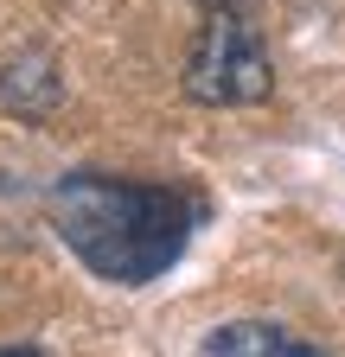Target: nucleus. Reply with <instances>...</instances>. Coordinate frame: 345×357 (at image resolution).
<instances>
[{
	"instance_id": "nucleus-1",
	"label": "nucleus",
	"mask_w": 345,
	"mask_h": 357,
	"mask_svg": "<svg viewBox=\"0 0 345 357\" xmlns=\"http://www.w3.org/2000/svg\"><path fill=\"white\" fill-rule=\"evenodd\" d=\"M205 204L179 185L115 172H64L52 185V230L64 249L115 287H147L186 255Z\"/></svg>"
},
{
	"instance_id": "nucleus-2",
	"label": "nucleus",
	"mask_w": 345,
	"mask_h": 357,
	"mask_svg": "<svg viewBox=\"0 0 345 357\" xmlns=\"http://www.w3.org/2000/svg\"><path fill=\"white\" fill-rule=\"evenodd\" d=\"M275 89V64L263 52V32L237 13H211L186 52V96L205 109H249Z\"/></svg>"
},
{
	"instance_id": "nucleus-3",
	"label": "nucleus",
	"mask_w": 345,
	"mask_h": 357,
	"mask_svg": "<svg viewBox=\"0 0 345 357\" xmlns=\"http://www.w3.org/2000/svg\"><path fill=\"white\" fill-rule=\"evenodd\" d=\"M198 357H326V351L307 344V338H294L275 319H230L218 332H205Z\"/></svg>"
},
{
	"instance_id": "nucleus-4",
	"label": "nucleus",
	"mask_w": 345,
	"mask_h": 357,
	"mask_svg": "<svg viewBox=\"0 0 345 357\" xmlns=\"http://www.w3.org/2000/svg\"><path fill=\"white\" fill-rule=\"evenodd\" d=\"M0 357H45L38 344H0Z\"/></svg>"
},
{
	"instance_id": "nucleus-5",
	"label": "nucleus",
	"mask_w": 345,
	"mask_h": 357,
	"mask_svg": "<svg viewBox=\"0 0 345 357\" xmlns=\"http://www.w3.org/2000/svg\"><path fill=\"white\" fill-rule=\"evenodd\" d=\"M198 7H211V13H237L243 0H198Z\"/></svg>"
}]
</instances>
